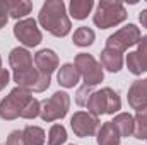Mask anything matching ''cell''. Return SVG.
I'll return each instance as SVG.
<instances>
[{
	"mask_svg": "<svg viewBox=\"0 0 147 145\" xmlns=\"http://www.w3.org/2000/svg\"><path fill=\"white\" fill-rule=\"evenodd\" d=\"M94 39H96V34H94V31L91 29V28H87V26H80L75 33H74V44L75 46H80V48H84V46H91L92 43H94Z\"/></svg>",
	"mask_w": 147,
	"mask_h": 145,
	"instance_id": "21",
	"label": "cell"
},
{
	"mask_svg": "<svg viewBox=\"0 0 147 145\" xmlns=\"http://www.w3.org/2000/svg\"><path fill=\"white\" fill-rule=\"evenodd\" d=\"M34 65H36L38 72L45 73V75H51L58 68V55L53 50H39L34 55Z\"/></svg>",
	"mask_w": 147,
	"mask_h": 145,
	"instance_id": "12",
	"label": "cell"
},
{
	"mask_svg": "<svg viewBox=\"0 0 147 145\" xmlns=\"http://www.w3.org/2000/svg\"><path fill=\"white\" fill-rule=\"evenodd\" d=\"M67 142V130L62 125H53L48 132V145H63Z\"/></svg>",
	"mask_w": 147,
	"mask_h": 145,
	"instance_id": "24",
	"label": "cell"
},
{
	"mask_svg": "<svg viewBox=\"0 0 147 145\" xmlns=\"http://www.w3.org/2000/svg\"><path fill=\"white\" fill-rule=\"evenodd\" d=\"M31 10H33V2H28V0L9 2V15L17 21H22L28 14H31Z\"/></svg>",
	"mask_w": 147,
	"mask_h": 145,
	"instance_id": "19",
	"label": "cell"
},
{
	"mask_svg": "<svg viewBox=\"0 0 147 145\" xmlns=\"http://www.w3.org/2000/svg\"><path fill=\"white\" fill-rule=\"evenodd\" d=\"M135 118V130H134V137L137 140H147V106L140 111H137Z\"/></svg>",
	"mask_w": 147,
	"mask_h": 145,
	"instance_id": "22",
	"label": "cell"
},
{
	"mask_svg": "<svg viewBox=\"0 0 147 145\" xmlns=\"http://www.w3.org/2000/svg\"><path fill=\"white\" fill-rule=\"evenodd\" d=\"M101 67L106 68L108 72L116 73L121 70L123 67V56L120 51L113 50V48H105L101 51Z\"/></svg>",
	"mask_w": 147,
	"mask_h": 145,
	"instance_id": "14",
	"label": "cell"
},
{
	"mask_svg": "<svg viewBox=\"0 0 147 145\" xmlns=\"http://www.w3.org/2000/svg\"><path fill=\"white\" fill-rule=\"evenodd\" d=\"M127 15L128 14H127L121 2H118V0H101L98 3V9H96V14H94L92 21L99 29H108V28L121 24L127 19Z\"/></svg>",
	"mask_w": 147,
	"mask_h": 145,
	"instance_id": "3",
	"label": "cell"
},
{
	"mask_svg": "<svg viewBox=\"0 0 147 145\" xmlns=\"http://www.w3.org/2000/svg\"><path fill=\"white\" fill-rule=\"evenodd\" d=\"M14 82L17 84V87H22L26 91H33V92H43L50 87L51 84V75H45L39 73L36 67L28 68L24 72H16L14 73Z\"/></svg>",
	"mask_w": 147,
	"mask_h": 145,
	"instance_id": "7",
	"label": "cell"
},
{
	"mask_svg": "<svg viewBox=\"0 0 147 145\" xmlns=\"http://www.w3.org/2000/svg\"><path fill=\"white\" fill-rule=\"evenodd\" d=\"M139 21H140V24H142L144 28H147V9H144V10L139 12Z\"/></svg>",
	"mask_w": 147,
	"mask_h": 145,
	"instance_id": "31",
	"label": "cell"
},
{
	"mask_svg": "<svg viewBox=\"0 0 147 145\" xmlns=\"http://www.w3.org/2000/svg\"><path fill=\"white\" fill-rule=\"evenodd\" d=\"M0 70H2V58H0Z\"/></svg>",
	"mask_w": 147,
	"mask_h": 145,
	"instance_id": "32",
	"label": "cell"
},
{
	"mask_svg": "<svg viewBox=\"0 0 147 145\" xmlns=\"http://www.w3.org/2000/svg\"><path fill=\"white\" fill-rule=\"evenodd\" d=\"M33 99V94L22 87H16L9 92L7 97H3L0 101V118L12 121L16 118L21 116L22 109L26 108V104Z\"/></svg>",
	"mask_w": 147,
	"mask_h": 145,
	"instance_id": "4",
	"label": "cell"
},
{
	"mask_svg": "<svg viewBox=\"0 0 147 145\" xmlns=\"http://www.w3.org/2000/svg\"><path fill=\"white\" fill-rule=\"evenodd\" d=\"M120 140H121V137L113 121H106L101 125L98 137H96L98 145H120Z\"/></svg>",
	"mask_w": 147,
	"mask_h": 145,
	"instance_id": "15",
	"label": "cell"
},
{
	"mask_svg": "<svg viewBox=\"0 0 147 145\" xmlns=\"http://www.w3.org/2000/svg\"><path fill=\"white\" fill-rule=\"evenodd\" d=\"M75 68L79 70L80 77L84 79V84L86 85H98L103 82L105 79V73L101 68V63L89 53H79L75 56V62H74Z\"/></svg>",
	"mask_w": 147,
	"mask_h": 145,
	"instance_id": "6",
	"label": "cell"
},
{
	"mask_svg": "<svg viewBox=\"0 0 147 145\" xmlns=\"http://www.w3.org/2000/svg\"><path fill=\"white\" fill-rule=\"evenodd\" d=\"M9 79H10L9 70L2 68V70H0V91H2V89H5V85L9 84Z\"/></svg>",
	"mask_w": 147,
	"mask_h": 145,
	"instance_id": "30",
	"label": "cell"
},
{
	"mask_svg": "<svg viewBox=\"0 0 147 145\" xmlns=\"http://www.w3.org/2000/svg\"><path fill=\"white\" fill-rule=\"evenodd\" d=\"M140 38H142L140 29H139L135 24H128V26H125V28L115 31L111 36H108V39H106V48H113V50L123 53V51L128 50L130 46L139 44Z\"/></svg>",
	"mask_w": 147,
	"mask_h": 145,
	"instance_id": "8",
	"label": "cell"
},
{
	"mask_svg": "<svg viewBox=\"0 0 147 145\" xmlns=\"http://www.w3.org/2000/svg\"><path fill=\"white\" fill-rule=\"evenodd\" d=\"M127 67H128V72L134 73V75H142L144 72H147L146 65H144V62L137 51H130L127 55Z\"/></svg>",
	"mask_w": 147,
	"mask_h": 145,
	"instance_id": "23",
	"label": "cell"
},
{
	"mask_svg": "<svg viewBox=\"0 0 147 145\" xmlns=\"http://www.w3.org/2000/svg\"><path fill=\"white\" fill-rule=\"evenodd\" d=\"M9 21V2L0 0V29L7 24Z\"/></svg>",
	"mask_w": 147,
	"mask_h": 145,
	"instance_id": "28",
	"label": "cell"
},
{
	"mask_svg": "<svg viewBox=\"0 0 147 145\" xmlns=\"http://www.w3.org/2000/svg\"><path fill=\"white\" fill-rule=\"evenodd\" d=\"M38 22L41 24V28H45L50 34L57 38L67 36L72 29V22L62 0H46L38 14Z\"/></svg>",
	"mask_w": 147,
	"mask_h": 145,
	"instance_id": "1",
	"label": "cell"
},
{
	"mask_svg": "<svg viewBox=\"0 0 147 145\" xmlns=\"http://www.w3.org/2000/svg\"><path fill=\"white\" fill-rule=\"evenodd\" d=\"M128 104L134 109L140 111L147 106V79H139L132 82L128 89Z\"/></svg>",
	"mask_w": 147,
	"mask_h": 145,
	"instance_id": "11",
	"label": "cell"
},
{
	"mask_svg": "<svg viewBox=\"0 0 147 145\" xmlns=\"http://www.w3.org/2000/svg\"><path fill=\"white\" fill-rule=\"evenodd\" d=\"M94 7V2L92 0H70V5H69V10H70V15L77 21H82L86 19L91 10Z\"/></svg>",
	"mask_w": 147,
	"mask_h": 145,
	"instance_id": "18",
	"label": "cell"
},
{
	"mask_svg": "<svg viewBox=\"0 0 147 145\" xmlns=\"http://www.w3.org/2000/svg\"><path fill=\"white\" fill-rule=\"evenodd\" d=\"M7 145H26L24 138H22V132L21 130H14L9 133L7 137Z\"/></svg>",
	"mask_w": 147,
	"mask_h": 145,
	"instance_id": "27",
	"label": "cell"
},
{
	"mask_svg": "<svg viewBox=\"0 0 147 145\" xmlns=\"http://www.w3.org/2000/svg\"><path fill=\"white\" fill-rule=\"evenodd\" d=\"M120 137H130L134 135V130H135V118L130 114V113H120L115 116L113 119Z\"/></svg>",
	"mask_w": 147,
	"mask_h": 145,
	"instance_id": "17",
	"label": "cell"
},
{
	"mask_svg": "<svg viewBox=\"0 0 147 145\" xmlns=\"http://www.w3.org/2000/svg\"><path fill=\"white\" fill-rule=\"evenodd\" d=\"M14 36L17 38L19 43H22L26 48H34L43 39V34H41V31L38 28V22L31 17L17 21V24L14 26Z\"/></svg>",
	"mask_w": 147,
	"mask_h": 145,
	"instance_id": "9",
	"label": "cell"
},
{
	"mask_svg": "<svg viewBox=\"0 0 147 145\" xmlns=\"http://www.w3.org/2000/svg\"><path fill=\"white\" fill-rule=\"evenodd\" d=\"M72 145H74V144H72Z\"/></svg>",
	"mask_w": 147,
	"mask_h": 145,
	"instance_id": "33",
	"label": "cell"
},
{
	"mask_svg": "<svg viewBox=\"0 0 147 145\" xmlns=\"http://www.w3.org/2000/svg\"><path fill=\"white\" fill-rule=\"evenodd\" d=\"M22 138H24V144L26 145H43L45 144V130L39 128V126H26L22 130Z\"/></svg>",
	"mask_w": 147,
	"mask_h": 145,
	"instance_id": "20",
	"label": "cell"
},
{
	"mask_svg": "<svg viewBox=\"0 0 147 145\" xmlns=\"http://www.w3.org/2000/svg\"><path fill=\"white\" fill-rule=\"evenodd\" d=\"M98 126H99V118L91 113H86V111H77L70 118V128L75 133V137H79V138L94 135Z\"/></svg>",
	"mask_w": 147,
	"mask_h": 145,
	"instance_id": "10",
	"label": "cell"
},
{
	"mask_svg": "<svg viewBox=\"0 0 147 145\" xmlns=\"http://www.w3.org/2000/svg\"><path fill=\"white\" fill-rule=\"evenodd\" d=\"M92 92H94V91H92V87L84 84L82 87H79V91H77V94H75V103H77L79 106H86Z\"/></svg>",
	"mask_w": 147,
	"mask_h": 145,
	"instance_id": "26",
	"label": "cell"
},
{
	"mask_svg": "<svg viewBox=\"0 0 147 145\" xmlns=\"http://www.w3.org/2000/svg\"><path fill=\"white\" fill-rule=\"evenodd\" d=\"M57 80H58V84H60L62 87H65V89H72L74 85L79 84V80H80V73H79V70L75 68L74 63H65V65L60 67L58 75H57Z\"/></svg>",
	"mask_w": 147,
	"mask_h": 145,
	"instance_id": "16",
	"label": "cell"
},
{
	"mask_svg": "<svg viewBox=\"0 0 147 145\" xmlns=\"http://www.w3.org/2000/svg\"><path fill=\"white\" fill-rule=\"evenodd\" d=\"M70 108V97L67 92L58 91L55 92L51 97L41 101V109H39V116L43 121H55V119H62L67 116Z\"/></svg>",
	"mask_w": 147,
	"mask_h": 145,
	"instance_id": "5",
	"label": "cell"
},
{
	"mask_svg": "<svg viewBox=\"0 0 147 145\" xmlns=\"http://www.w3.org/2000/svg\"><path fill=\"white\" fill-rule=\"evenodd\" d=\"M137 53L140 55V58H142V62H144V65H146V68H147V36H142V38H140Z\"/></svg>",
	"mask_w": 147,
	"mask_h": 145,
	"instance_id": "29",
	"label": "cell"
},
{
	"mask_svg": "<svg viewBox=\"0 0 147 145\" xmlns=\"http://www.w3.org/2000/svg\"><path fill=\"white\" fill-rule=\"evenodd\" d=\"M9 63H10L14 73L16 72H24V70H28V68H33V56H31V53H29L26 48L17 46V48H14V50L10 51V55H9Z\"/></svg>",
	"mask_w": 147,
	"mask_h": 145,
	"instance_id": "13",
	"label": "cell"
},
{
	"mask_svg": "<svg viewBox=\"0 0 147 145\" xmlns=\"http://www.w3.org/2000/svg\"><path fill=\"white\" fill-rule=\"evenodd\" d=\"M39 109H41V103L38 101V99H31L28 104H26V108L22 109V113H21V118H26V119H34L36 116H39Z\"/></svg>",
	"mask_w": 147,
	"mask_h": 145,
	"instance_id": "25",
	"label": "cell"
},
{
	"mask_svg": "<svg viewBox=\"0 0 147 145\" xmlns=\"http://www.w3.org/2000/svg\"><path fill=\"white\" fill-rule=\"evenodd\" d=\"M86 106H87V113L99 118L101 114L118 113L121 109V99L111 87H105L101 91H94Z\"/></svg>",
	"mask_w": 147,
	"mask_h": 145,
	"instance_id": "2",
	"label": "cell"
}]
</instances>
